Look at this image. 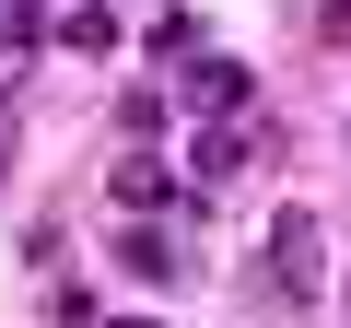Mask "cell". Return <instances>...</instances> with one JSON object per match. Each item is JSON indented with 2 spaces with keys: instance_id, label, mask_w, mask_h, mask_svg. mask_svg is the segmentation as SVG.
Wrapping results in <instances>:
<instances>
[{
  "instance_id": "6",
  "label": "cell",
  "mask_w": 351,
  "mask_h": 328,
  "mask_svg": "<svg viewBox=\"0 0 351 328\" xmlns=\"http://www.w3.org/2000/svg\"><path fill=\"white\" fill-rule=\"evenodd\" d=\"M117 270H141V281H176V246H164V223H141V235L117 246Z\"/></svg>"
},
{
  "instance_id": "3",
  "label": "cell",
  "mask_w": 351,
  "mask_h": 328,
  "mask_svg": "<svg viewBox=\"0 0 351 328\" xmlns=\"http://www.w3.org/2000/svg\"><path fill=\"white\" fill-rule=\"evenodd\" d=\"M246 152H258V117H211L188 164H199V176H234V164H246Z\"/></svg>"
},
{
  "instance_id": "8",
  "label": "cell",
  "mask_w": 351,
  "mask_h": 328,
  "mask_svg": "<svg viewBox=\"0 0 351 328\" xmlns=\"http://www.w3.org/2000/svg\"><path fill=\"white\" fill-rule=\"evenodd\" d=\"M117 328H164V316H117Z\"/></svg>"
},
{
  "instance_id": "1",
  "label": "cell",
  "mask_w": 351,
  "mask_h": 328,
  "mask_svg": "<svg viewBox=\"0 0 351 328\" xmlns=\"http://www.w3.org/2000/svg\"><path fill=\"white\" fill-rule=\"evenodd\" d=\"M316 293H328V223H316V211H281V223H269V305L304 316Z\"/></svg>"
},
{
  "instance_id": "5",
  "label": "cell",
  "mask_w": 351,
  "mask_h": 328,
  "mask_svg": "<svg viewBox=\"0 0 351 328\" xmlns=\"http://www.w3.org/2000/svg\"><path fill=\"white\" fill-rule=\"evenodd\" d=\"M59 47L71 59H106L117 47V12H106V0H71V12H59Z\"/></svg>"
},
{
  "instance_id": "4",
  "label": "cell",
  "mask_w": 351,
  "mask_h": 328,
  "mask_svg": "<svg viewBox=\"0 0 351 328\" xmlns=\"http://www.w3.org/2000/svg\"><path fill=\"white\" fill-rule=\"evenodd\" d=\"M188 106H199V117H246V71H234V59H199V71H188Z\"/></svg>"
},
{
  "instance_id": "7",
  "label": "cell",
  "mask_w": 351,
  "mask_h": 328,
  "mask_svg": "<svg viewBox=\"0 0 351 328\" xmlns=\"http://www.w3.org/2000/svg\"><path fill=\"white\" fill-rule=\"evenodd\" d=\"M328 36H351V0H328Z\"/></svg>"
},
{
  "instance_id": "2",
  "label": "cell",
  "mask_w": 351,
  "mask_h": 328,
  "mask_svg": "<svg viewBox=\"0 0 351 328\" xmlns=\"http://www.w3.org/2000/svg\"><path fill=\"white\" fill-rule=\"evenodd\" d=\"M106 188H117V211H176V164H164V152H129Z\"/></svg>"
}]
</instances>
